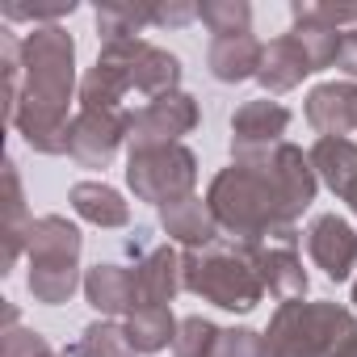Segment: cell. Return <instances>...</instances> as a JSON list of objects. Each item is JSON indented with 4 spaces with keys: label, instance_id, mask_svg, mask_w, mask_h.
<instances>
[{
    "label": "cell",
    "instance_id": "18",
    "mask_svg": "<svg viewBox=\"0 0 357 357\" xmlns=\"http://www.w3.org/2000/svg\"><path fill=\"white\" fill-rule=\"evenodd\" d=\"M311 72H315V68H311L303 43H298L294 34H282V38H273V43L265 47L257 80L265 84V93H290V89L303 84V76H311Z\"/></svg>",
    "mask_w": 357,
    "mask_h": 357
},
{
    "label": "cell",
    "instance_id": "7",
    "mask_svg": "<svg viewBox=\"0 0 357 357\" xmlns=\"http://www.w3.org/2000/svg\"><path fill=\"white\" fill-rule=\"evenodd\" d=\"M231 155H236V164H252V168H261V172L269 176L294 219L315 202V190H319L315 168H311V160H307L294 143L282 139V143H273V147H231Z\"/></svg>",
    "mask_w": 357,
    "mask_h": 357
},
{
    "label": "cell",
    "instance_id": "15",
    "mask_svg": "<svg viewBox=\"0 0 357 357\" xmlns=\"http://www.w3.org/2000/svg\"><path fill=\"white\" fill-rule=\"evenodd\" d=\"M84 294H89V303L101 311V315H130V311H139V278H135V269H126V265H93L89 269V278H84Z\"/></svg>",
    "mask_w": 357,
    "mask_h": 357
},
{
    "label": "cell",
    "instance_id": "23",
    "mask_svg": "<svg viewBox=\"0 0 357 357\" xmlns=\"http://www.w3.org/2000/svg\"><path fill=\"white\" fill-rule=\"evenodd\" d=\"M290 34L303 43V51H307V59H311V68H315V72H324V68H336V63H340L344 34H340V30H332V26H324V22H315L303 5H294V30H290Z\"/></svg>",
    "mask_w": 357,
    "mask_h": 357
},
{
    "label": "cell",
    "instance_id": "3",
    "mask_svg": "<svg viewBox=\"0 0 357 357\" xmlns=\"http://www.w3.org/2000/svg\"><path fill=\"white\" fill-rule=\"evenodd\" d=\"M185 290L223 307V311H252L265 294L261 273L252 265V248L215 240L211 248H194L181 257Z\"/></svg>",
    "mask_w": 357,
    "mask_h": 357
},
{
    "label": "cell",
    "instance_id": "8",
    "mask_svg": "<svg viewBox=\"0 0 357 357\" xmlns=\"http://www.w3.org/2000/svg\"><path fill=\"white\" fill-rule=\"evenodd\" d=\"M130 139V109H80L68 130V155L84 168H105Z\"/></svg>",
    "mask_w": 357,
    "mask_h": 357
},
{
    "label": "cell",
    "instance_id": "25",
    "mask_svg": "<svg viewBox=\"0 0 357 357\" xmlns=\"http://www.w3.org/2000/svg\"><path fill=\"white\" fill-rule=\"evenodd\" d=\"M122 328H126L135 353H160V349L176 344V328H181V324L172 319L168 307H139V311L126 315Z\"/></svg>",
    "mask_w": 357,
    "mask_h": 357
},
{
    "label": "cell",
    "instance_id": "24",
    "mask_svg": "<svg viewBox=\"0 0 357 357\" xmlns=\"http://www.w3.org/2000/svg\"><path fill=\"white\" fill-rule=\"evenodd\" d=\"M30 215H26V194H22V172L9 160L5 164V269H13V261L22 257V248L30 244Z\"/></svg>",
    "mask_w": 357,
    "mask_h": 357
},
{
    "label": "cell",
    "instance_id": "31",
    "mask_svg": "<svg viewBox=\"0 0 357 357\" xmlns=\"http://www.w3.org/2000/svg\"><path fill=\"white\" fill-rule=\"evenodd\" d=\"M215 357H269V349H265V336L252 328H223Z\"/></svg>",
    "mask_w": 357,
    "mask_h": 357
},
{
    "label": "cell",
    "instance_id": "35",
    "mask_svg": "<svg viewBox=\"0 0 357 357\" xmlns=\"http://www.w3.org/2000/svg\"><path fill=\"white\" fill-rule=\"evenodd\" d=\"M43 357H68V353H43Z\"/></svg>",
    "mask_w": 357,
    "mask_h": 357
},
{
    "label": "cell",
    "instance_id": "2",
    "mask_svg": "<svg viewBox=\"0 0 357 357\" xmlns=\"http://www.w3.org/2000/svg\"><path fill=\"white\" fill-rule=\"evenodd\" d=\"M206 206H211L219 231L231 236V244H244V248H261V244L294 248L298 244V227H294L298 219L282 202L278 185L252 164L223 168L211 181Z\"/></svg>",
    "mask_w": 357,
    "mask_h": 357
},
{
    "label": "cell",
    "instance_id": "21",
    "mask_svg": "<svg viewBox=\"0 0 357 357\" xmlns=\"http://www.w3.org/2000/svg\"><path fill=\"white\" fill-rule=\"evenodd\" d=\"M307 160L332 194L344 198L353 190V181H357V143L353 139H319Z\"/></svg>",
    "mask_w": 357,
    "mask_h": 357
},
{
    "label": "cell",
    "instance_id": "32",
    "mask_svg": "<svg viewBox=\"0 0 357 357\" xmlns=\"http://www.w3.org/2000/svg\"><path fill=\"white\" fill-rule=\"evenodd\" d=\"M190 22H198V5H155V22L151 26L176 30V26H190Z\"/></svg>",
    "mask_w": 357,
    "mask_h": 357
},
{
    "label": "cell",
    "instance_id": "12",
    "mask_svg": "<svg viewBox=\"0 0 357 357\" xmlns=\"http://www.w3.org/2000/svg\"><path fill=\"white\" fill-rule=\"evenodd\" d=\"M135 278H139V307H168L176 290H185L181 257L168 244H155L151 252H143L135 261Z\"/></svg>",
    "mask_w": 357,
    "mask_h": 357
},
{
    "label": "cell",
    "instance_id": "28",
    "mask_svg": "<svg viewBox=\"0 0 357 357\" xmlns=\"http://www.w3.org/2000/svg\"><path fill=\"white\" fill-rule=\"evenodd\" d=\"M223 328L202 319V315H190L181 319V328H176V357H215V344H219Z\"/></svg>",
    "mask_w": 357,
    "mask_h": 357
},
{
    "label": "cell",
    "instance_id": "10",
    "mask_svg": "<svg viewBox=\"0 0 357 357\" xmlns=\"http://www.w3.org/2000/svg\"><path fill=\"white\" fill-rule=\"evenodd\" d=\"M307 252L332 282H349L357 269V231L340 215H319L307 227Z\"/></svg>",
    "mask_w": 357,
    "mask_h": 357
},
{
    "label": "cell",
    "instance_id": "34",
    "mask_svg": "<svg viewBox=\"0 0 357 357\" xmlns=\"http://www.w3.org/2000/svg\"><path fill=\"white\" fill-rule=\"evenodd\" d=\"M353 307H357V282H353Z\"/></svg>",
    "mask_w": 357,
    "mask_h": 357
},
{
    "label": "cell",
    "instance_id": "5",
    "mask_svg": "<svg viewBox=\"0 0 357 357\" xmlns=\"http://www.w3.org/2000/svg\"><path fill=\"white\" fill-rule=\"evenodd\" d=\"M349 332H357V315L336 307V303H282L269 332L265 349L269 357H328Z\"/></svg>",
    "mask_w": 357,
    "mask_h": 357
},
{
    "label": "cell",
    "instance_id": "13",
    "mask_svg": "<svg viewBox=\"0 0 357 357\" xmlns=\"http://www.w3.org/2000/svg\"><path fill=\"white\" fill-rule=\"evenodd\" d=\"M290 130V109L282 101H244L231 114V147H273L282 143V135Z\"/></svg>",
    "mask_w": 357,
    "mask_h": 357
},
{
    "label": "cell",
    "instance_id": "22",
    "mask_svg": "<svg viewBox=\"0 0 357 357\" xmlns=\"http://www.w3.org/2000/svg\"><path fill=\"white\" fill-rule=\"evenodd\" d=\"M151 22H155V5H130V0H109V5H101V9H97V38H101V47L135 43Z\"/></svg>",
    "mask_w": 357,
    "mask_h": 357
},
{
    "label": "cell",
    "instance_id": "29",
    "mask_svg": "<svg viewBox=\"0 0 357 357\" xmlns=\"http://www.w3.org/2000/svg\"><path fill=\"white\" fill-rule=\"evenodd\" d=\"M0 336H5V340H0V357H43V353H51L47 336L17 328V311L13 307L5 311V332H0Z\"/></svg>",
    "mask_w": 357,
    "mask_h": 357
},
{
    "label": "cell",
    "instance_id": "1",
    "mask_svg": "<svg viewBox=\"0 0 357 357\" xmlns=\"http://www.w3.org/2000/svg\"><path fill=\"white\" fill-rule=\"evenodd\" d=\"M22 63H26V84L17 114L9 122L34 151L59 155L68 151V130H72L68 101L76 89V43L59 26H38L22 38Z\"/></svg>",
    "mask_w": 357,
    "mask_h": 357
},
{
    "label": "cell",
    "instance_id": "33",
    "mask_svg": "<svg viewBox=\"0 0 357 357\" xmlns=\"http://www.w3.org/2000/svg\"><path fill=\"white\" fill-rule=\"evenodd\" d=\"M328 357H357V332H349V336H344V340L328 353Z\"/></svg>",
    "mask_w": 357,
    "mask_h": 357
},
{
    "label": "cell",
    "instance_id": "11",
    "mask_svg": "<svg viewBox=\"0 0 357 357\" xmlns=\"http://www.w3.org/2000/svg\"><path fill=\"white\" fill-rule=\"evenodd\" d=\"M139 43V38H135ZM130 93V43L101 47L93 72L80 80L84 109H122V97Z\"/></svg>",
    "mask_w": 357,
    "mask_h": 357
},
{
    "label": "cell",
    "instance_id": "26",
    "mask_svg": "<svg viewBox=\"0 0 357 357\" xmlns=\"http://www.w3.org/2000/svg\"><path fill=\"white\" fill-rule=\"evenodd\" d=\"M68 357H135V344L118 319H97L80 332V340L68 349Z\"/></svg>",
    "mask_w": 357,
    "mask_h": 357
},
{
    "label": "cell",
    "instance_id": "30",
    "mask_svg": "<svg viewBox=\"0 0 357 357\" xmlns=\"http://www.w3.org/2000/svg\"><path fill=\"white\" fill-rule=\"evenodd\" d=\"M76 9V0H55V5H22V0H5L0 5V13H5V22H34V30H38V22H59V17H68Z\"/></svg>",
    "mask_w": 357,
    "mask_h": 357
},
{
    "label": "cell",
    "instance_id": "27",
    "mask_svg": "<svg viewBox=\"0 0 357 357\" xmlns=\"http://www.w3.org/2000/svg\"><path fill=\"white\" fill-rule=\"evenodd\" d=\"M198 22L215 38L252 34V9L244 5V0H206V5H198Z\"/></svg>",
    "mask_w": 357,
    "mask_h": 357
},
{
    "label": "cell",
    "instance_id": "14",
    "mask_svg": "<svg viewBox=\"0 0 357 357\" xmlns=\"http://www.w3.org/2000/svg\"><path fill=\"white\" fill-rule=\"evenodd\" d=\"M252 265L261 273L265 294H273L282 303H294V298L307 294V269H303V261H298L294 248H286V244H261V248H252Z\"/></svg>",
    "mask_w": 357,
    "mask_h": 357
},
{
    "label": "cell",
    "instance_id": "9",
    "mask_svg": "<svg viewBox=\"0 0 357 357\" xmlns=\"http://www.w3.org/2000/svg\"><path fill=\"white\" fill-rule=\"evenodd\" d=\"M198 101L190 93H168L130 109V147H168L198 126Z\"/></svg>",
    "mask_w": 357,
    "mask_h": 357
},
{
    "label": "cell",
    "instance_id": "17",
    "mask_svg": "<svg viewBox=\"0 0 357 357\" xmlns=\"http://www.w3.org/2000/svg\"><path fill=\"white\" fill-rule=\"evenodd\" d=\"M160 223H164L168 240L185 244L190 252H194V248H211V244L219 240V223H215L211 206H206L198 194L172 202V206H160Z\"/></svg>",
    "mask_w": 357,
    "mask_h": 357
},
{
    "label": "cell",
    "instance_id": "19",
    "mask_svg": "<svg viewBox=\"0 0 357 357\" xmlns=\"http://www.w3.org/2000/svg\"><path fill=\"white\" fill-rule=\"evenodd\" d=\"M261 55H265V47H261L252 34L211 38V47H206V68H211L215 80L240 84V80H252V76L261 72Z\"/></svg>",
    "mask_w": 357,
    "mask_h": 357
},
{
    "label": "cell",
    "instance_id": "6",
    "mask_svg": "<svg viewBox=\"0 0 357 357\" xmlns=\"http://www.w3.org/2000/svg\"><path fill=\"white\" fill-rule=\"evenodd\" d=\"M126 185L135 190L139 202H151V206H172V202H181V198H194L198 155L190 147H181V143H168V147H130Z\"/></svg>",
    "mask_w": 357,
    "mask_h": 357
},
{
    "label": "cell",
    "instance_id": "16",
    "mask_svg": "<svg viewBox=\"0 0 357 357\" xmlns=\"http://www.w3.org/2000/svg\"><path fill=\"white\" fill-rule=\"evenodd\" d=\"M181 84V59L172 51H160L151 43H130V89H139L143 97H168Z\"/></svg>",
    "mask_w": 357,
    "mask_h": 357
},
{
    "label": "cell",
    "instance_id": "4",
    "mask_svg": "<svg viewBox=\"0 0 357 357\" xmlns=\"http://www.w3.org/2000/svg\"><path fill=\"white\" fill-rule=\"evenodd\" d=\"M80 248L84 236L63 215H38L30 223V294L47 307H59L80 286Z\"/></svg>",
    "mask_w": 357,
    "mask_h": 357
},
{
    "label": "cell",
    "instance_id": "20",
    "mask_svg": "<svg viewBox=\"0 0 357 357\" xmlns=\"http://www.w3.org/2000/svg\"><path fill=\"white\" fill-rule=\"evenodd\" d=\"M72 211H76L84 223L105 227V231L130 223V206H126L122 194L109 190L105 181H80V185H72Z\"/></svg>",
    "mask_w": 357,
    "mask_h": 357
}]
</instances>
